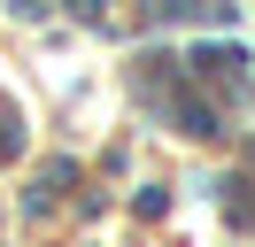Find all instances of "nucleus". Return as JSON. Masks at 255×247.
Returning <instances> with one entry per match:
<instances>
[{"instance_id":"f257e3e1","label":"nucleus","mask_w":255,"mask_h":247,"mask_svg":"<svg viewBox=\"0 0 255 247\" xmlns=\"http://www.w3.org/2000/svg\"><path fill=\"white\" fill-rule=\"evenodd\" d=\"M240 46H193V77H209V85H240Z\"/></svg>"},{"instance_id":"f03ea898","label":"nucleus","mask_w":255,"mask_h":247,"mask_svg":"<svg viewBox=\"0 0 255 247\" xmlns=\"http://www.w3.org/2000/svg\"><path fill=\"white\" fill-rule=\"evenodd\" d=\"M170 116H178V131H193V139H209V131H217V108H209V101H178Z\"/></svg>"},{"instance_id":"7ed1b4c3","label":"nucleus","mask_w":255,"mask_h":247,"mask_svg":"<svg viewBox=\"0 0 255 247\" xmlns=\"http://www.w3.org/2000/svg\"><path fill=\"white\" fill-rule=\"evenodd\" d=\"M70 15H101V0H70Z\"/></svg>"}]
</instances>
